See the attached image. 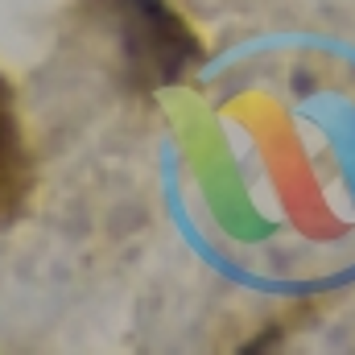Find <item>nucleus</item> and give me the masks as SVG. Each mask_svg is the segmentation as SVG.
<instances>
[{"label":"nucleus","instance_id":"1","mask_svg":"<svg viewBox=\"0 0 355 355\" xmlns=\"http://www.w3.org/2000/svg\"><path fill=\"white\" fill-rule=\"evenodd\" d=\"M95 8L112 21L132 87H170L202 58L198 37L166 0H95Z\"/></svg>","mask_w":355,"mask_h":355},{"label":"nucleus","instance_id":"2","mask_svg":"<svg viewBox=\"0 0 355 355\" xmlns=\"http://www.w3.org/2000/svg\"><path fill=\"white\" fill-rule=\"evenodd\" d=\"M29 190H33V157L17 116L12 83L0 75V223H12L25 211Z\"/></svg>","mask_w":355,"mask_h":355}]
</instances>
